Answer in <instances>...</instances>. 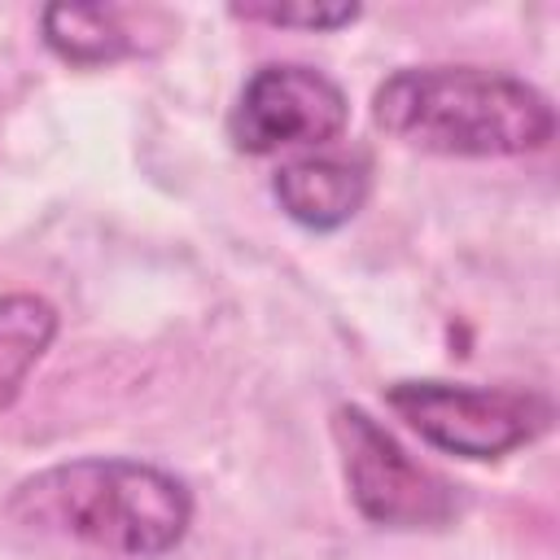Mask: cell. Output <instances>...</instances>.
<instances>
[{
  "label": "cell",
  "instance_id": "7a4b0ae2",
  "mask_svg": "<svg viewBox=\"0 0 560 560\" xmlns=\"http://www.w3.org/2000/svg\"><path fill=\"white\" fill-rule=\"evenodd\" d=\"M372 118L394 140L442 158H516L556 136L551 101L503 70L411 66L372 96Z\"/></svg>",
  "mask_w": 560,
  "mask_h": 560
},
{
  "label": "cell",
  "instance_id": "6da1fadb",
  "mask_svg": "<svg viewBox=\"0 0 560 560\" xmlns=\"http://www.w3.org/2000/svg\"><path fill=\"white\" fill-rule=\"evenodd\" d=\"M9 516L39 534H61L127 560L175 551L192 525L188 486L144 459H66L22 477Z\"/></svg>",
  "mask_w": 560,
  "mask_h": 560
},
{
  "label": "cell",
  "instance_id": "52a82bcc",
  "mask_svg": "<svg viewBox=\"0 0 560 560\" xmlns=\"http://www.w3.org/2000/svg\"><path fill=\"white\" fill-rule=\"evenodd\" d=\"M44 44L70 66H109L131 52V35L118 9L105 4H48L39 13Z\"/></svg>",
  "mask_w": 560,
  "mask_h": 560
},
{
  "label": "cell",
  "instance_id": "9c48e42d",
  "mask_svg": "<svg viewBox=\"0 0 560 560\" xmlns=\"http://www.w3.org/2000/svg\"><path fill=\"white\" fill-rule=\"evenodd\" d=\"M236 18L267 26H302V31H337L359 18V4H236Z\"/></svg>",
  "mask_w": 560,
  "mask_h": 560
},
{
  "label": "cell",
  "instance_id": "8992f818",
  "mask_svg": "<svg viewBox=\"0 0 560 560\" xmlns=\"http://www.w3.org/2000/svg\"><path fill=\"white\" fill-rule=\"evenodd\" d=\"M271 192L293 223L311 232H337L368 201V166L350 158H298L276 171Z\"/></svg>",
  "mask_w": 560,
  "mask_h": 560
},
{
  "label": "cell",
  "instance_id": "ba28073f",
  "mask_svg": "<svg viewBox=\"0 0 560 560\" xmlns=\"http://www.w3.org/2000/svg\"><path fill=\"white\" fill-rule=\"evenodd\" d=\"M52 337H57L52 302H44L35 293L0 298V411L13 407V398L22 394L31 368L44 359Z\"/></svg>",
  "mask_w": 560,
  "mask_h": 560
},
{
  "label": "cell",
  "instance_id": "5b68a950",
  "mask_svg": "<svg viewBox=\"0 0 560 560\" xmlns=\"http://www.w3.org/2000/svg\"><path fill=\"white\" fill-rule=\"evenodd\" d=\"M350 105L346 92L293 61L262 66L245 79L232 114H228V136L241 153H276L289 144H328L346 131Z\"/></svg>",
  "mask_w": 560,
  "mask_h": 560
},
{
  "label": "cell",
  "instance_id": "277c9868",
  "mask_svg": "<svg viewBox=\"0 0 560 560\" xmlns=\"http://www.w3.org/2000/svg\"><path fill=\"white\" fill-rule=\"evenodd\" d=\"M332 438L341 451L350 499L363 521L381 529H442L455 521L459 486L411 459L402 442L363 407L341 402L332 411Z\"/></svg>",
  "mask_w": 560,
  "mask_h": 560
},
{
  "label": "cell",
  "instance_id": "3957f363",
  "mask_svg": "<svg viewBox=\"0 0 560 560\" xmlns=\"http://www.w3.org/2000/svg\"><path fill=\"white\" fill-rule=\"evenodd\" d=\"M398 411L429 446L459 459H499L516 446L538 442L556 407L538 389L508 385H451V381H394L385 389Z\"/></svg>",
  "mask_w": 560,
  "mask_h": 560
}]
</instances>
